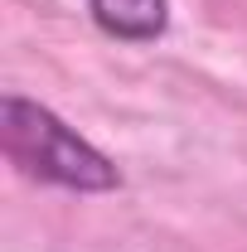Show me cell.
Returning a JSON list of instances; mask_svg holds the SVG:
<instances>
[{
    "instance_id": "obj_1",
    "label": "cell",
    "mask_w": 247,
    "mask_h": 252,
    "mask_svg": "<svg viewBox=\"0 0 247 252\" xmlns=\"http://www.w3.org/2000/svg\"><path fill=\"white\" fill-rule=\"evenodd\" d=\"M0 146L39 185L78 189V194H107L122 185V170L93 141H83L63 117H54L49 107H39L20 93L0 102Z\"/></svg>"
},
{
    "instance_id": "obj_2",
    "label": "cell",
    "mask_w": 247,
    "mask_h": 252,
    "mask_svg": "<svg viewBox=\"0 0 247 252\" xmlns=\"http://www.w3.org/2000/svg\"><path fill=\"white\" fill-rule=\"evenodd\" d=\"M97 30L126 39V44H151L170 25V0H88Z\"/></svg>"
}]
</instances>
